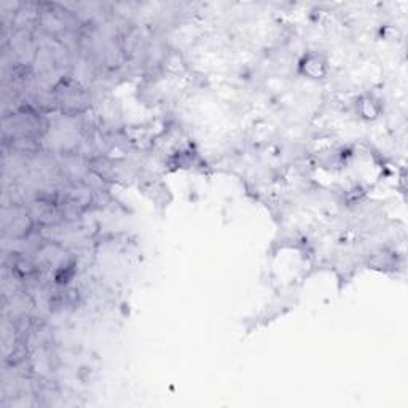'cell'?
Segmentation results:
<instances>
[{"label":"cell","mask_w":408,"mask_h":408,"mask_svg":"<svg viewBox=\"0 0 408 408\" xmlns=\"http://www.w3.org/2000/svg\"><path fill=\"white\" fill-rule=\"evenodd\" d=\"M327 61L319 53H308L301 57L300 61V72L310 79H323L327 74Z\"/></svg>","instance_id":"1"}]
</instances>
